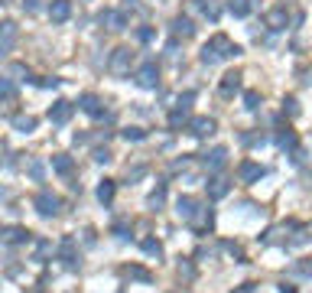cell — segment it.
Instances as JSON below:
<instances>
[{
  "label": "cell",
  "instance_id": "obj_13",
  "mask_svg": "<svg viewBox=\"0 0 312 293\" xmlns=\"http://www.w3.org/2000/svg\"><path fill=\"white\" fill-rule=\"evenodd\" d=\"M205 186H208V199H225V195L231 192V183L225 179V176H215V179H208Z\"/></svg>",
  "mask_w": 312,
  "mask_h": 293
},
{
  "label": "cell",
  "instance_id": "obj_42",
  "mask_svg": "<svg viewBox=\"0 0 312 293\" xmlns=\"http://www.w3.org/2000/svg\"><path fill=\"white\" fill-rule=\"evenodd\" d=\"M280 293H296V287L293 283H280Z\"/></svg>",
  "mask_w": 312,
  "mask_h": 293
},
{
  "label": "cell",
  "instance_id": "obj_6",
  "mask_svg": "<svg viewBox=\"0 0 312 293\" xmlns=\"http://www.w3.org/2000/svg\"><path fill=\"white\" fill-rule=\"evenodd\" d=\"M33 206H36V212H39V215H46V218L59 215V199L52 192H39L36 199H33Z\"/></svg>",
  "mask_w": 312,
  "mask_h": 293
},
{
  "label": "cell",
  "instance_id": "obj_15",
  "mask_svg": "<svg viewBox=\"0 0 312 293\" xmlns=\"http://www.w3.org/2000/svg\"><path fill=\"white\" fill-rule=\"evenodd\" d=\"M59 257L65 261V267H75V264H78V254H75V238H62V244H59Z\"/></svg>",
  "mask_w": 312,
  "mask_h": 293
},
{
  "label": "cell",
  "instance_id": "obj_14",
  "mask_svg": "<svg viewBox=\"0 0 312 293\" xmlns=\"http://www.w3.org/2000/svg\"><path fill=\"white\" fill-rule=\"evenodd\" d=\"M286 23H290V13H286V7H276V10H270L267 13V26H270V30H286Z\"/></svg>",
  "mask_w": 312,
  "mask_h": 293
},
{
  "label": "cell",
  "instance_id": "obj_32",
  "mask_svg": "<svg viewBox=\"0 0 312 293\" xmlns=\"http://www.w3.org/2000/svg\"><path fill=\"white\" fill-rule=\"evenodd\" d=\"M192 101H195V92H185V95H179V101H176V108L189 111V108H192Z\"/></svg>",
  "mask_w": 312,
  "mask_h": 293
},
{
  "label": "cell",
  "instance_id": "obj_9",
  "mask_svg": "<svg viewBox=\"0 0 312 293\" xmlns=\"http://www.w3.org/2000/svg\"><path fill=\"white\" fill-rule=\"evenodd\" d=\"M176 212H179L182 221H195V218H199V202H195L192 195H179V202H176Z\"/></svg>",
  "mask_w": 312,
  "mask_h": 293
},
{
  "label": "cell",
  "instance_id": "obj_40",
  "mask_svg": "<svg viewBox=\"0 0 312 293\" xmlns=\"http://www.w3.org/2000/svg\"><path fill=\"white\" fill-rule=\"evenodd\" d=\"M30 176L33 179H42V163H30Z\"/></svg>",
  "mask_w": 312,
  "mask_h": 293
},
{
  "label": "cell",
  "instance_id": "obj_38",
  "mask_svg": "<svg viewBox=\"0 0 312 293\" xmlns=\"http://www.w3.org/2000/svg\"><path fill=\"white\" fill-rule=\"evenodd\" d=\"M0 95H13V85H10V78H0Z\"/></svg>",
  "mask_w": 312,
  "mask_h": 293
},
{
  "label": "cell",
  "instance_id": "obj_2",
  "mask_svg": "<svg viewBox=\"0 0 312 293\" xmlns=\"http://www.w3.org/2000/svg\"><path fill=\"white\" fill-rule=\"evenodd\" d=\"M130 62H133V52H130L127 46H117V49L111 52V59H108V72L121 78V75L130 72Z\"/></svg>",
  "mask_w": 312,
  "mask_h": 293
},
{
  "label": "cell",
  "instance_id": "obj_31",
  "mask_svg": "<svg viewBox=\"0 0 312 293\" xmlns=\"http://www.w3.org/2000/svg\"><path fill=\"white\" fill-rule=\"evenodd\" d=\"M163 202H166V189H163V186H159V189H156L153 195H150V209H159V206H163Z\"/></svg>",
  "mask_w": 312,
  "mask_h": 293
},
{
  "label": "cell",
  "instance_id": "obj_7",
  "mask_svg": "<svg viewBox=\"0 0 312 293\" xmlns=\"http://www.w3.org/2000/svg\"><path fill=\"white\" fill-rule=\"evenodd\" d=\"M228 166V147H215L208 156H205V170L208 173H221Z\"/></svg>",
  "mask_w": 312,
  "mask_h": 293
},
{
  "label": "cell",
  "instance_id": "obj_8",
  "mask_svg": "<svg viewBox=\"0 0 312 293\" xmlns=\"http://www.w3.org/2000/svg\"><path fill=\"white\" fill-rule=\"evenodd\" d=\"M30 241V232L20 225H10V228H0V244H26Z\"/></svg>",
  "mask_w": 312,
  "mask_h": 293
},
{
  "label": "cell",
  "instance_id": "obj_12",
  "mask_svg": "<svg viewBox=\"0 0 312 293\" xmlns=\"http://www.w3.org/2000/svg\"><path fill=\"white\" fill-rule=\"evenodd\" d=\"M189 134L192 137H211L215 134V121L211 118H192L189 121Z\"/></svg>",
  "mask_w": 312,
  "mask_h": 293
},
{
  "label": "cell",
  "instance_id": "obj_5",
  "mask_svg": "<svg viewBox=\"0 0 312 293\" xmlns=\"http://www.w3.org/2000/svg\"><path fill=\"white\" fill-rule=\"evenodd\" d=\"M260 176H267V170H263L260 163H254V160H244V163L237 166V179L241 183H257Z\"/></svg>",
  "mask_w": 312,
  "mask_h": 293
},
{
  "label": "cell",
  "instance_id": "obj_44",
  "mask_svg": "<svg viewBox=\"0 0 312 293\" xmlns=\"http://www.w3.org/2000/svg\"><path fill=\"white\" fill-rule=\"evenodd\" d=\"M137 7V0H124V10H133Z\"/></svg>",
  "mask_w": 312,
  "mask_h": 293
},
{
  "label": "cell",
  "instance_id": "obj_20",
  "mask_svg": "<svg viewBox=\"0 0 312 293\" xmlns=\"http://www.w3.org/2000/svg\"><path fill=\"white\" fill-rule=\"evenodd\" d=\"M199 4V10L208 16L211 23H218V16H221V7H218V0H195Z\"/></svg>",
  "mask_w": 312,
  "mask_h": 293
},
{
  "label": "cell",
  "instance_id": "obj_30",
  "mask_svg": "<svg viewBox=\"0 0 312 293\" xmlns=\"http://www.w3.org/2000/svg\"><path fill=\"white\" fill-rule=\"evenodd\" d=\"M241 144H247V147H263L267 137H263V134H241Z\"/></svg>",
  "mask_w": 312,
  "mask_h": 293
},
{
  "label": "cell",
  "instance_id": "obj_1",
  "mask_svg": "<svg viewBox=\"0 0 312 293\" xmlns=\"http://www.w3.org/2000/svg\"><path fill=\"white\" fill-rule=\"evenodd\" d=\"M234 56H241V46H234L225 33H215L208 42L202 46V62L205 65H215V62H221V59H234Z\"/></svg>",
  "mask_w": 312,
  "mask_h": 293
},
{
  "label": "cell",
  "instance_id": "obj_19",
  "mask_svg": "<svg viewBox=\"0 0 312 293\" xmlns=\"http://www.w3.org/2000/svg\"><path fill=\"white\" fill-rule=\"evenodd\" d=\"M52 170L62 173V176H68V173L75 170V160L68 156V153H56V156H52Z\"/></svg>",
  "mask_w": 312,
  "mask_h": 293
},
{
  "label": "cell",
  "instance_id": "obj_18",
  "mask_svg": "<svg viewBox=\"0 0 312 293\" xmlns=\"http://www.w3.org/2000/svg\"><path fill=\"white\" fill-rule=\"evenodd\" d=\"M101 23L108 26V30H124V26H127V16L117 13V10H104L101 13Z\"/></svg>",
  "mask_w": 312,
  "mask_h": 293
},
{
  "label": "cell",
  "instance_id": "obj_21",
  "mask_svg": "<svg viewBox=\"0 0 312 293\" xmlns=\"http://www.w3.org/2000/svg\"><path fill=\"white\" fill-rule=\"evenodd\" d=\"M173 33H176V36H195V26H192L189 16H176V20H173Z\"/></svg>",
  "mask_w": 312,
  "mask_h": 293
},
{
  "label": "cell",
  "instance_id": "obj_36",
  "mask_svg": "<svg viewBox=\"0 0 312 293\" xmlns=\"http://www.w3.org/2000/svg\"><path fill=\"white\" fill-rule=\"evenodd\" d=\"M140 176H147V166H133V170H127V179H140Z\"/></svg>",
  "mask_w": 312,
  "mask_h": 293
},
{
  "label": "cell",
  "instance_id": "obj_22",
  "mask_svg": "<svg viewBox=\"0 0 312 293\" xmlns=\"http://www.w3.org/2000/svg\"><path fill=\"white\" fill-rule=\"evenodd\" d=\"M13 127L20 130V134H33V130H36V118H30V114H16Z\"/></svg>",
  "mask_w": 312,
  "mask_h": 293
},
{
  "label": "cell",
  "instance_id": "obj_16",
  "mask_svg": "<svg viewBox=\"0 0 312 293\" xmlns=\"http://www.w3.org/2000/svg\"><path fill=\"white\" fill-rule=\"evenodd\" d=\"M78 108H82L85 114H91V118H104V111H101V101H98V95H82V98H78Z\"/></svg>",
  "mask_w": 312,
  "mask_h": 293
},
{
  "label": "cell",
  "instance_id": "obj_25",
  "mask_svg": "<svg viewBox=\"0 0 312 293\" xmlns=\"http://www.w3.org/2000/svg\"><path fill=\"white\" fill-rule=\"evenodd\" d=\"M228 10L234 16H247L251 13V0H228Z\"/></svg>",
  "mask_w": 312,
  "mask_h": 293
},
{
  "label": "cell",
  "instance_id": "obj_34",
  "mask_svg": "<svg viewBox=\"0 0 312 293\" xmlns=\"http://www.w3.org/2000/svg\"><path fill=\"white\" fill-rule=\"evenodd\" d=\"M137 39H140V42H150V39H153V30H150V26H140V30H137Z\"/></svg>",
  "mask_w": 312,
  "mask_h": 293
},
{
  "label": "cell",
  "instance_id": "obj_27",
  "mask_svg": "<svg viewBox=\"0 0 312 293\" xmlns=\"http://www.w3.org/2000/svg\"><path fill=\"white\" fill-rule=\"evenodd\" d=\"M143 251H147L150 257H163V244H159L156 238H147V241H143Z\"/></svg>",
  "mask_w": 312,
  "mask_h": 293
},
{
  "label": "cell",
  "instance_id": "obj_39",
  "mask_svg": "<svg viewBox=\"0 0 312 293\" xmlns=\"http://www.w3.org/2000/svg\"><path fill=\"white\" fill-rule=\"evenodd\" d=\"M114 235H117L121 241H127V238H130V232H127V225H114Z\"/></svg>",
  "mask_w": 312,
  "mask_h": 293
},
{
  "label": "cell",
  "instance_id": "obj_23",
  "mask_svg": "<svg viewBox=\"0 0 312 293\" xmlns=\"http://www.w3.org/2000/svg\"><path fill=\"white\" fill-rule=\"evenodd\" d=\"M111 199H114V183L101 179V186H98V202H101V206H111Z\"/></svg>",
  "mask_w": 312,
  "mask_h": 293
},
{
  "label": "cell",
  "instance_id": "obj_3",
  "mask_svg": "<svg viewBox=\"0 0 312 293\" xmlns=\"http://www.w3.org/2000/svg\"><path fill=\"white\" fill-rule=\"evenodd\" d=\"M133 78H137L140 88H156V85H159V69H156V62H143Z\"/></svg>",
  "mask_w": 312,
  "mask_h": 293
},
{
  "label": "cell",
  "instance_id": "obj_11",
  "mask_svg": "<svg viewBox=\"0 0 312 293\" xmlns=\"http://www.w3.org/2000/svg\"><path fill=\"white\" fill-rule=\"evenodd\" d=\"M72 111H75V104H72V101H56V104L49 108V121H52V124H68Z\"/></svg>",
  "mask_w": 312,
  "mask_h": 293
},
{
  "label": "cell",
  "instance_id": "obj_10",
  "mask_svg": "<svg viewBox=\"0 0 312 293\" xmlns=\"http://www.w3.org/2000/svg\"><path fill=\"white\" fill-rule=\"evenodd\" d=\"M72 16V0H52L49 4V20L52 23H65Z\"/></svg>",
  "mask_w": 312,
  "mask_h": 293
},
{
  "label": "cell",
  "instance_id": "obj_43",
  "mask_svg": "<svg viewBox=\"0 0 312 293\" xmlns=\"http://www.w3.org/2000/svg\"><path fill=\"white\" fill-rule=\"evenodd\" d=\"M234 293H254V283H244V287H237Z\"/></svg>",
  "mask_w": 312,
  "mask_h": 293
},
{
  "label": "cell",
  "instance_id": "obj_35",
  "mask_svg": "<svg viewBox=\"0 0 312 293\" xmlns=\"http://www.w3.org/2000/svg\"><path fill=\"white\" fill-rule=\"evenodd\" d=\"M179 274H182L185 280H192V277H195V271H192V264H189V261H182V264H179Z\"/></svg>",
  "mask_w": 312,
  "mask_h": 293
},
{
  "label": "cell",
  "instance_id": "obj_37",
  "mask_svg": "<svg viewBox=\"0 0 312 293\" xmlns=\"http://www.w3.org/2000/svg\"><path fill=\"white\" fill-rule=\"evenodd\" d=\"M94 160L98 163H111V150H94Z\"/></svg>",
  "mask_w": 312,
  "mask_h": 293
},
{
  "label": "cell",
  "instance_id": "obj_17",
  "mask_svg": "<svg viewBox=\"0 0 312 293\" xmlns=\"http://www.w3.org/2000/svg\"><path fill=\"white\" fill-rule=\"evenodd\" d=\"M218 92L225 95V98H231L234 92H241V75H237V72H228V75H221V85H218Z\"/></svg>",
  "mask_w": 312,
  "mask_h": 293
},
{
  "label": "cell",
  "instance_id": "obj_29",
  "mask_svg": "<svg viewBox=\"0 0 312 293\" xmlns=\"http://www.w3.org/2000/svg\"><path fill=\"white\" fill-rule=\"evenodd\" d=\"M244 108H247V111H257V108H260V92H244Z\"/></svg>",
  "mask_w": 312,
  "mask_h": 293
},
{
  "label": "cell",
  "instance_id": "obj_26",
  "mask_svg": "<svg viewBox=\"0 0 312 293\" xmlns=\"http://www.w3.org/2000/svg\"><path fill=\"white\" fill-rule=\"evenodd\" d=\"M124 274H127L130 280H140V283H150V280H153V274H150V271H143V267H127Z\"/></svg>",
  "mask_w": 312,
  "mask_h": 293
},
{
  "label": "cell",
  "instance_id": "obj_24",
  "mask_svg": "<svg viewBox=\"0 0 312 293\" xmlns=\"http://www.w3.org/2000/svg\"><path fill=\"white\" fill-rule=\"evenodd\" d=\"M296 134H293V130H280V134H276V147L280 150H296Z\"/></svg>",
  "mask_w": 312,
  "mask_h": 293
},
{
  "label": "cell",
  "instance_id": "obj_41",
  "mask_svg": "<svg viewBox=\"0 0 312 293\" xmlns=\"http://www.w3.org/2000/svg\"><path fill=\"white\" fill-rule=\"evenodd\" d=\"M23 7L26 10H39V0H23Z\"/></svg>",
  "mask_w": 312,
  "mask_h": 293
},
{
  "label": "cell",
  "instance_id": "obj_33",
  "mask_svg": "<svg viewBox=\"0 0 312 293\" xmlns=\"http://www.w3.org/2000/svg\"><path fill=\"white\" fill-rule=\"evenodd\" d=\"M124 137H127V140H143V137H147V130H140V127H127V130H124Z\"/></svg>",
  "mask_w": 312,
  "mask_h": 293
},
{
  "label": "cell",
  "instance_id": "obj_28",
  "mask_svg": "<svg viewBox=\"0 0 312 293\" xmlns=\"http://www.w3.org/2000/svg\"><path fill=\"white\" fill-rule=\"evenodd\" d=\"M290 274H296V277H312V261H299V264H293Z\"/></svg>",
  "mask_w": 312,
  "mask_h": 293
},
{
  "label": "cell",
  "instance_id": "obj_4",
  "mask_svg": "<svg viewBox=\"0 0 312 293\" xmlns=\"http://www.w3.org/2000/svg\"><path fill=\"white\" fill-rule=\"evenodd\" d=\"M16 36H20V30H16L13 20H4V23H0V56H7V52L13 49Z\"/></svg>",
  "mask_w": 312,
  "mask_h": 293
}]
</instances>
